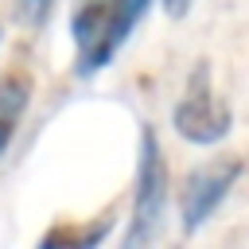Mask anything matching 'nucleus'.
<instances>
[{
	"label": "nucleus",
	"instance_id": "f257e3e1",
	"mask_svg": "<svg viewBox=\"0 0 249 249\" xmlns=\"http://www.w3.org/2000/svg\"><path fill=\"white\" fill-rule=\"evenodd\" d=\"M152 4L156 0H74L70 8L74 74L97 78L132 39L136 23L148 16Z\"/></svg>",
	"mask_w": 249,
	"mask_h": 249
},
{
	"label": "nucleus",
	"instance_id": "f03ea898",
	"mask_svg": "<svg viewBox=\"0 0 249 249\" xmlns=\"http://www.w3.org/2000/svg\"><path fill=\"white\" fill-rule=\"evenodd\" d=\"M167 198H171V179H167V160L163 144L152 124H140V144H136V175H132V206L124 222V249L152 245L160 237V226L167 218Z\"/></svg>",
	"mask_w": 249,
	"mask_h": 249
},
{
	"label": "nucleus",
	"instance_id": "7ed1b4c3",
	"mask_svg": "<svg viewBox=\"0 0 249 249\" xmlns=\"http://www.w3.org/2000/svg\"><path fill=\"white\" fill-rule=\"evenodd\" d=\"M241 171H245V163L237 156H214V160H206V163L187 171V179L179 187V230L187 237H195L214 218V210L237 187Z\"/></svg>",
	"mask_w": 249,
	"mask_h": 249
},
{
	"label": "nucleus",
	"instance_id": "20e7f679",
	"mask_svg": "<svg viewBox=\"0 0 249 249\" xmlns=\"http://www.w3.org/2000/svg\"><path fill=\"white\" fill-rule=\"evenodd\" d=\"M171 124L187 144H198V148H210L230 132V109L218 97L206 62H198L191 70V78L183 86V97L171 109Z\"/></svg>",
	"mask_w": 249,
	"mask_h": 249
},
{
	"label": "nucleus",
	"instance_id": "39448f33",
	"mask_svg": "<svg viewBox=\"0 0 249 249\" xmlns=\"http://www.w3.org/2000/svg\"><path fill=\"white\" fill-rule=\"evenodd\" d=\"M27 105H31V78L23 70H8L0 78V160L12 148V140H16L19 124H23Z\"/></svg>",
	"mask_w": 249,
	"mask_h": 249
},
{
	"label": "nucleus",
	"instance_id": "423d86ee",
	"mask_svg": "<svg viewBox=\"0 0 249 249\" xmlns=\"http://www.w3.org/2000/svg\"><path fill=\"white\" fill-rule=\"evenodd\" d=\"M109 226H113V218H101V226H93V222H58V226H51V230L39 237V245H62V249L97 245V241L109 233Z\"/></svg>",
	"mask_w": 249,
	"mask_h": 249
},
{
	"label": "nucleus",
	"instance_id": "0eeeda50",
	"mask_svg": "<svg viewBox=\"0 0 249 249\" xmlns=\"http://www.w3.org/2000/svg\"><path fill=\"white\" fill-rule=\"evenodd\" d=\"M16 8H19V19L27 27H43L54 12V0H16Z\"/></svg>",
	"mask_w": 249,
	"mask_h": 249
},
{
	"label": "nucleus",
	"instance_id": "6e6552de",
	"mask_svg": "<svg viewBox=\"0 0 249 249\" xmlns=\"http://www.w3.org/2000/svg\"><path fill=\"white\" fill-rule=\"evenodd\" d=\"M160 8H163L171 19H183V16L195 8V0H160Z\"/></svg>",
	"mask_w": 249,
	"mask_h": 249
}]
</instances>
